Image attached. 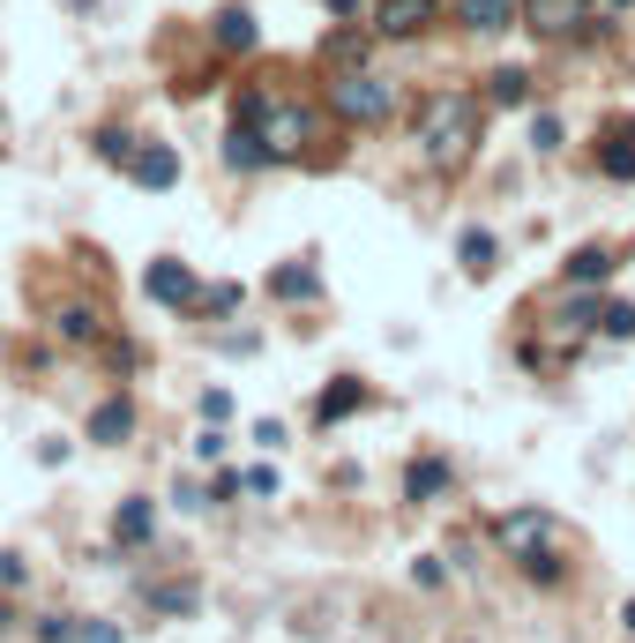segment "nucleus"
Masks as SVG:
<instances>
[{
    "label": "nucleus",
    "mask_w": 635,
    "mask_h": 643,
    "mask_svg": "<svg viewBox=\"0 0 635 643\" xmlns=\"http://www.w3.org/2000/svg\"><path fill=\"white\" fill-rule=\"evenodd\" d=\"M598 173H606V180H635V121H613V128H606Z\"/></svg>",
    "instance_id": "nucleus-12"
},
{
    "label": "nucleus",
    "mask_w": 635,
    "mask_h": 643,
    "mask_svg": "<svg viewBox=\"0 0 635 643\" xmlns=\"http://www.w3.org/2000/svg\"><path fill=\"white\" fill-rule=\"evenodd\" d=\"M127 434H135V396H127V389H113V396L90 412V442H98V450H120Z\"/></svg>",
    "instance_id": "nucleus-8"
},
{
    "label": "nucleus",
    "mask_w": 635,
    "mask_h": 643,
    "mask_svg": "<svg viewBox=\"0 0 635 643\" xmlns=\"http://www.w3.org/2000/svg\"><path fill=\"white\" fill-rule=\"evenodd\" d=\"M232 113L262 128L269 157H307V150L321 142L315 105H292V98H269V90H240V98H232Z\"/></svg>",
    "instance_id": "nucleus-3"
},
{
    "label": "nucleus",
    "mask_w": 635,
    "mask_h": 643,
    "mask_svg": "<svg viewBox=\"0 0 635 643\" xmlns=\"http://www.w3.org/2000/svg\"><path fill=\"white\" fill-rule=\"evenodd\" d=\"M575 23H583V0H523V30L538 38H569Z\"/></svg>",
    "instance_id": "nucleus-9"
},
{
    "label": "nucleus",
    "mask_w": 635,
    "mask_h": 643,
    "mask_svg": "<svg viewBox=\"0 0 635 643\" xmlns=\"http://www.w3.org/2000/svg\"><path fill=\"white\" fill-rule=\"evenodd\" d=\"M598 329H606V337H635V300L606 307V315H598Z\"/></svg>",
    "instance_id": "nucleus-27"
},
{
    "label": "nucleus",
    "mask_w": 635,
    "mask_h": 643,
    "mask_svg": "<svg viewBox=\"0 0 635 643\" xmlns=\"http://www.w3.org/2000/svg\"><path fill=\"white\" fill-rule=\"evenodd\" d=\"M82 643H120V629H105V621H98V629H82Z\"/></svg>",
    "instance_id": "nucleus-32"
},
{
    "label": "nucleus",
    "mask_w": 635,
    "mask_h": 643,
    "mask_svg": "<svg viewBox=\"0 0 635 643\" xmlns=\"http://www.w3.org/2000/svg\"><path fill=\"white\" fill-rule=\"evenodd\" d=\"M456 255H463V269H471V277H486V269H494V262H501V240H494V232H486V225H471V232H463V240H456Z\"/></svg>",
    "instance_id": "nucleus-18"
},
{
    "label": "nucleus",
    "mask_w": 635,
    "mask_h": 643,
    "mask_svg": "<svg viewBox=\"0 0 635 643\" xmlns=\"http://www.w3.org/2000/svg\"><path fill=\"white\" fill-rule=\"evenodd\" d=\"M621 629H628V636H635V598H628V606H621Z\"/></svg>",
    "instance_id": "nucleus-33"
},
{
    "label": "nucleus",
    "mask_w": 635,
    "mask_h": 643,
    "mask_svg": "<svg viewBox=\"0 0 635 643\" xmlns=\"http://www.w3.org/2000/svg\"><path fill=\"white\" fill-rule=\"evenodd\" d=\"M194 307H202V315H232V307H240V285H209Z\"/></svg>",
    "instance_id": "nucleus-25"
},
{
    "label": "nucleus",
    "mask_w": 635,
    "mask_h": 643,
    "mask_svg": "<svg viewBox=\"0 0 635 643\" xmlns=\"http://www.w3.org/2000/svg\"><path fill=\"white\" fill-rule=\"evenodd\" d=\"M142 292H150L157 307H194V300H202L194 269H188V262H173V255H157L150 269H142Z\"/></svg>",
    "instance_id": "nucleus-6"
},
{
    "label": "nucleus",
    "mask_w": 635,
    "mask_h": 643,
    "mask_svg": "<svg viewBox=\"0 0 635 643\" xmlns=\"http://www.w3.org/2000/svg\"><path fill=\"white\" fill-rule=\"evenodd\" d=\"M209 38H217V53H254V15L247 8H217V23H209Z\"/></svg>",
    "instance_id": "nucleus-14"
},
{
    "label": "nucleus",
    "mask_w": 635,
    "mask_h": 643,
    "mask_svg": "<svg viewBox=\"0 0 635 643\" xmlns=\"http://www.w3.org/2000/svg\"><path fill=\"white\" fill-rule=\"evenodd\" d=\"M606 277H613V255H606V248H575L569 255V285L590 292V285H606Z\"/></svg>",
    "instance_id": "nucleus-21"
},
{
    "label": "nucleus",
    "mask_w": 635,
    "mask_h": 643,
    "mask_svg": "<svg viewBox=\"0 0 635 643\" xmlns=\"http://www.w3.org/2000/svg\"><path fill=\"white\" fill-rule=\"evenodd\" d=\"M53 329H61L67 344H98V337H105V307H82V300H67L61 315H53Z\"/></svg>",
    "instance_id": "nucleus-16"
},
{
    "label": "nucleus",
    "mask_w": 635,
    "mask_h": 643,
    "mask_svg": "<svg viewBox=\"0 0 635 643\" xmlns=\"http://www.w3.org/2000/svg\"><path fill=\"white\" fill-rule=\"evenodd\" d=\"M38 643H82L75 614H53V621H38Z\"/></svg>",
    "instance_id": "nucleus-26"
},
{
    "label": "nucleus",
    "mask_w": 635,
    "mask_h": 643,
    "mask_svg": "<svg viewBox=\"0 0 635 643\" xmlns=\"http://www.w3.org/2000/svg\"><path fill=\"white\" fill-rule=\"evenodd\" d=\"M225 165H232V173H262V165H269V142H262V128H254V121H240V113H232V128H225Z\"/></svg>",
    "instance_id": "nucleus-10"
},
{
    "label": "nucleus",
    "mask_w": 635,
    "mask_h": 643,
    "mask_svg": "<svg viewBox=\"0 0 635 643\" xmlns=\"http://www.w3.org/2000/svg\"><path fill=\"white\" fill-rule=\"evenodd\" d=\"M419 157L427 165H463L471 157V142H479V98H463V90H434L427 105H419Z\"/></svg>",
    "instance_id": "nucleus-2"
},
{
    "label": "nucleus",
    "mask_w": 635,
    "mask_h": 643,
    "mask_svg": "<svg viewBox=\"0 0 635 643\" xmlns=\"http://www.w3.org/2000/svg\"><path fill=\"white\" fill-rule=\"evenodd\" d=\"M486 98L494 105H531V67H494L486 75Z\"/></svg>",
    "instance_id": "nucleus-20"
},
{
    "label": "nucleus",
    "mask_w": 635,
    "mask_h": 643,
    "mask_svg": "<svg viewBox=\"0 0 635 643\" xmlns=\"http://www.w3.org/2000/svg\"><path fill=\"white\" fill-rule=\"evenodd\" d=\"M606 8H635V0H606Z\"/></svg>",
    "instance_id": "nucleus-35"
},
{
    "label": "nucleus",
    "mask_w": 635,
    "mask_h": 643,
    "mask_svg": "<svg viewBox=\"0 0 635 643\" xmlns=\"http://www.w3.org/2000/svg\"><path fill=\"white\" fill-rule=\"evenodd\" d=\"M448 494V456H411L404 471V502H442Z\"/></svg>",
    "instance_id": "nucleus-13"
},
{
    "label": "nucleus",
    "mask_w": 635,
    "mask_h": 643,
    "mask_svg": "<svg viewBox=\"0 0 635 643\" xmlns=\"http://www.w3.org/2000/svg\"><path fill=\"white\" fill-rule=\"evenodd\" d=\"M90 150H98L105 165H127V157H135L142 142H135V135H127V128H98V135H90Z\"/></svg>",
    "instance_id": "nucleus-23"
},
{
    "label": "nucleus",
    "mask_w": 635,
    "mask_h": 643,
    "mask_svg": "<svg viewBox=\"0 0 635 643\" xmlns=\"http://www.w3.org/2000/svg\"><path fill=\"white\" fill-rule=\"evenodd\" d=\"M194 583H150V614H194Z\"/></svg>",
    "instance_id": "nucleus-22"
},
{
    "label": "nucleus",
    "mask_w": 635,
    "mask_h": 643,
    "mask_svg": "<svg viewBox=\"0 0 635 643\" xmlns=\"http://www.w3.org/2000/svg\"><path fill=\"white\" fill-rule=\"evenodd\" d=\"M367 30L374 38H419V30H434L442 23V0H367Z\"/></svg>",
    "instance_id": "nucleus-5"
},
{
    "label": "nucleus",
    "mask_w": 635,
    "mask_h": 643,
    "mask_svg": "<svg viewBox=\"0 0 635 643\" xmlns=\"http://www.w3.org/2000/svg\"><path fill=\"white\" fill-rule=\"evenodd\" d=\"M202 419H209V427H217V419H232V396H225V389H209V396H202Z\"/></svg>",
    "instance_id": "nucleus-31"
},
{
    "label": "nucleus",
    "mask_w": 635,
    "mask_h": 643,
    "mask_svg": "<svg viewBox=\"0 0 635 643\" xmlns=\"http://www.w3.org/2000/svg\"><path fill=\"white\" fill-rule=\"evenodd\" d=\"M127 180H135V188H173V180H180V150H173V142H142V150L127 157Z\"/></svg>",
    "instance_id": "nucleus-7"
},
{
    "label": "nucleus",
    "mask_w": 635,
    "mask_h": 643,
    "mask_svg": "<svg viewBox=\"0 0 635 643\" xmlns=\"http://www.w3.org/2000/svg\"><path fill=\"white\" fill-rule=\"evenodd\" d=\"M30 583V562L23 554H0V591H23Z\"/></svg>",
    "instance_id": "nucleus-30"
},
{
    "label": "nucleus",
    "mask_w": 635,
    "mask_h": 643,
    "mask_svg": "<svg viewBox=\"0 0 635 643\" xmlns=\"http://www.w3.org/2000/svg\"><path fill=\"white\" fill-rule=\"evenodd\" d=\"M606 315V307H598V300H569V307H561V329H590V322Z\"/></svg>",
    "instance_id": "nucleus-29"
},
{
    "label": "nucleus",
    "mask_w": 635,
    "mask_h": 643,
    "mask_svg": "<svg viewBox=\"0 0 635 643\" xmlns=\"http://www.w3.org/2000/svg\"><path fill=\"white\" fill-rule=\"evenodd\" d=\"M508 15H523V0H463V23H471V30H486V38L508 30Z\"/></svg>",
    "instance_id": "nucleus-19"
},
{
    "label": "nucleus",
    "mask_w": 635,
    "mask_h": 643,
    "mask_svg": "<svg viewBox=\"0 0 635 643\" xmlns=\"http://www.w3.org/2000/svg\"><path fill=\"white\" fill-rule=\"evenodd\" d=\"M531 150H546V157L561 150V121H554V113H538V121H531Z\"/></svg>",
    "instance_id": "nucleus-28"
},
{
    "label": "nucleus",
    "mask_w": 635,
    "mask_h": 643,
    "mask_svg": "<svg viewBox=\"0 0 635 643\" xmlns=\"http://www.w3.org/2000/svg\"><path fill=\"white\" fill-rule=\"evenodd\" d=\"M0 636H8V606H0Z\"/></svg>",
    "instance_id": "nucleus-34"
},
{
    "label": "nucleus",
    "mask_w": 635,
    "mask_h": 643,
    "mask_svg": "<svg viewBox=\"0 0 635 643\" xmlns=\"http://www.w3.org/2000/svg\"><path fill=\"white\" fill-rule=\"evenodd\" d=\"M329 113L352 128H381L396 113V83H381L374 67H344V75H329Z\"/></svg>",
    "instance_id": "nucleus-4"
},
{
    "label": "nucleus",
    "mask_w": 635,
    "mask_h": 643,
    "mask_svg": "<svg viewBox=\"0 0 635 643\" xmlns=\"http://www.w3.org/2000/svg\"><path fill=\"white\" fill-rule=\"evenodd\" d=\"M359 404H367V389H359L352 375H344L336 389H321V396H315V419H321V427H336V419H352Z\"/></svg>",
    "instance_id": "nucleus-17"
},
{
    "label": "nucleus",
    "mask_w": 635,
    "mask_h": 643,
    "mask_svg": "<svg viewBox=\"0 0 635 643\" xmlns=\"http://www.w3.org/2000/svg\"><path fill=\"white\" fill-rule=\"evenodd\" d=\"M321 61H336V67H359V38H352V30L321 38Z\"/></svg>",
    "instance_id": "nucleus-24"
},
{
    "label": "nucleus",
    "mask_w": 635,
    "mask_h": 643,
    "mask_svg": "<svg viewBox=\"0 0 635 643\" xmlns=\"http://www.w3.org/2000/svg\"><path fill=\"white\" fill-rule=\"evenodd\" d=\"M315 292H321L315 262H284V269H269V300H315Z\"/></svg>",
    "instance_id": "nucleus-15"
},
{
    "label": "nucleus",
    "mask_w": 635,
    "mask_h": 643,
    "mask_svg": "<svg viewBox=\"0 0 635 643\" xmlns=\"http://www.w3.org/2000/svg\"><path fill=\"white\" fill-rule=\"evenodd\" d=\"M494 539H501V554L523 569L531 583H561V554H569V524L554 509H508L501 524H494Z\"/></svg>",
    "instance_id": "nucleus-1"
},
{
    "label": "nucleus",
    "mask_w": 635,
    "mask_h": 643,
    "mask_svg": "<svg viewBox=\"0 0 635 643\" xmlns=\"http://www.w3.org/2000/svg\"><path fill=\"white\" fill-rule=\"evenodd\" d=\"M150 539H157V509H150L142 494H135V502H120V509H113V546H120V554H135V546H150Z\"/></svg>",
    "instance_id": "nucleus-11"
}]
</instances>
